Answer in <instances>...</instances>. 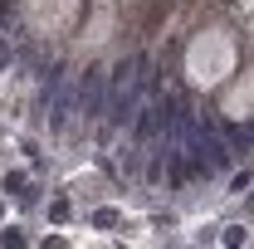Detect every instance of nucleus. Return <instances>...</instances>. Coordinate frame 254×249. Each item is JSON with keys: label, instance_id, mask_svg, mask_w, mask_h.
Here are the masks:
<instances>
[{"label": "nucleus", "instance_id": "obj_4", "mask_svg": "<svg viewBox=\"0 0 254 249\" xmlns=\"http://www.w3.org/2000/svg\"><path fill=\"white\" fill-rule=\"evenodd\" d=\"M49 220H54V225H64V220H68V200H64V195H54V200H49Z\"/></svg>", "mask_w": 254, "mask_h": 249}, {"label": "nucleus", "instance_id": "obj_2", "mask_svg": "<svg viewBox=\"0 0 254 249\" xmlns=\"http://www.w3.org/2000/svg\"><path fill=\"white\" fill-rule=\"evenodd\" d=\"M0 190H5V195H15L20 205H34V186L25 181V171H5V181H0Z\"/></svg>", "mask_w": 254, "mask_h": 249}, {"label": "nucleus", "instance_id": "obj_5", "mask_svg": "<svg viewBox=\"0 0 254 249\" xmlns=\"http://www.w3.org/2000/svg\"><path fill=\"white\" fill-rule=\"evenodd\" d=\"M220 240H225V245H240V240H245V230H240V225H225Z\"/></svg>", "mask_w": 254, "mask_h": 249}, {"label": "nucleus", "instance_id": "obj_1", "mask_svg": "<svg viewBox=\"0 0 254 249\" xmlns=\"http://www.w3.org/2000/svg\"><path fill=\"white\" fill-rule=\"evenodd\" d=\"M78 113H83L88 123L108 113V73H103V68H88V73L78 78Z\"/></svg>", "mask_w": 254, "mask_h": 249}, {"label": "nucleus", "instance_id": "obj_3", "mask_svg": "<svg viewBox=\"0 0 254 249\" xmlns=\"http://www.w3.org/2000/svg\"><path fill=\"white\" fill-rule=\"evenodd\" d=\"M93 225H98V230H113V225H118V210H113V205L93 210Z\"/></svg>", "mask_w": 254, "mask_h": 249}, {"label": "nucleus", "instance_id": "obj_6", "mask_svg": "<svg viewBox=\"0 0 254 249\" xmlns=\"http://www.w3.org/2000/svg\"><path fill=\"white\" fill-rule=\"evenodd\" d=\"M0 210H5V200H0Z\"/></svg>", "mask_w": 254, "mask_h": 249}]
</instances>
